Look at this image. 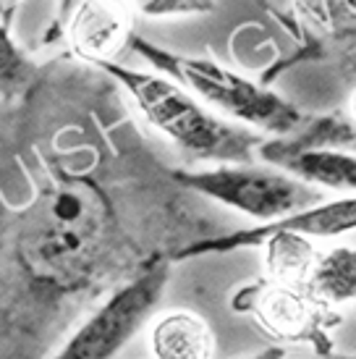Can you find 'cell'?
<instances>
[{
  "label": "cell",
  "mask_w": 356,
  "mask_h": 359,
  "mask_svg": "<svg viewBox=\"0 0 356 359\" xmlns=\"http://www.w3.org/2000/svg\"><path fill=\"white\" fill-rule=\"evenodd\" d=\"M113 81H118L137 102L142 116L152 129H158L178 150L202 163H254L262 144V134L238 126L218 116L205 102L194 97L178 81L158 71L131 69L118 60L100 63Z\"/></svg>",
  "instance_id": "cell-1"
},
{
  "label": "cell",
  "mask_w": 356,
  "mask_h": 359,
  "mask_svg": "<svg viewBox=\"0 0 356 359\" xmlns=\"http://www.w3.org/2000/svg\"><path fill=\"white\" fill-rule=\"evenodd\" d=\"M129 45L158 74L178 81L210 110H215L218 116L233 121L238 126H247L257 134L286 137L304 123L301 110L291 105L286 97L241 76L238 71L228 69L218 60L163 50L137 34L131 37Z\"/></svg>",
  "instance_id": "cell-2"
},
{
  "label": "cell",
  "mask_w": 356,
  "mask_h": 359,
  "mask_svg": "<svg viewBox=\"0 0 356 359\" xmlns=\"http://www.w3.org/2000/svg\"><path fill=\"white\" fill-rule=\"evenodd\" d=\"M173 179L207 200H215L247 218L259 220V226L325 200L322 189L270 163H218L212 168L176 170Z\"/></svg>",
  "instance_id": "cell-3"
},
{
  "label": "cell",
  "mask_w": 356,
  "mask_h": 359,
  "mask_svg": "<svg viewBox=\"0 0 356 359\" xmlns=\"http://www.w3.org/2000/svg\"><path fill=\"white\" fill-rule=\"evenodd\" d=\"M165 283V265H152L139 273L126 286L113 291L76 328V333H71V339L53 359H116L118 351L152 318V309L158 307Z\"/></svg>",
  "instance_id": "cell-4"
},
{
  "label": "cell",
  "mask_w": 356,
  "mask_h": 359,
  "mask_svg": "<svg viewBox=\"0 0 356 359\" xmlns=\"http://www.w3.org/2000/svg\"><path fill=\"white\" fill-rule=\"evenodd\" d=\"M134 16L129 0H81L63 24L66 45L92 66L116 60L134 37Z\"/></svg>",
  "instance_id": "cell-5"
},
{
  "label": "cell",
  "mask_w": 356,
  "mask_h": 359,
  "mask_svg": "<svg viewBox=\"0 0 356 359\" xmlns=\"http://www.w3.org/2000/svg\"><path fill=\"white\" fill-rule=\"evenodd\" d=\"M257 155L317 189L356 194V152L351 150L304 142H262Z\"/></svg>",
  "instance_id": "cell-6"
},
{
  "label": "cell",
  "mask_w": 356,
  "mask_h": 359,
  "mask_svg": "<svg viewBox=\"0 0 356 359\" xmlns=\"http://www.w3.org/2000/svg\"><path fill=\"white\" fill-rule=\"evenodd\" d=\"M252 312L259 325L280 341L309 339L327 309L317 304L304 286H283L270 283L259 289L252 302Z\"/></svg>",
  "instance_id": "cell-7"
},
{
  "label": "cell",
  "mask_w": 356,
  "mask_h": 359,
  "mask_svg": "<svg viewBox=\"0 0 356 359\" xmlns=\"http://www.w3.org/2000/svg\"><path fill=\"white\" fill-rule=\"evenodd\" d=\"M155 359H215V333L191 309H168L149 328Z\"/></svg>",
  "instance_id": "cell-8"
},
{
  "label": "cell",
  "mask_w": 356,
  "mask_h": 359,
  "mask_svg": "<svg viewBox=\"0 0 356 359\" xmlns=\"http://www.w3.org/2000/svg\"><path fill=\"white\" fill-rule=\"evenodd\" d=\"M304 289L325 309L356 302V247L338 244L327 252H320Z\"/></svg>",
  "instance_id": "cell-9"
},
{
  "label": "cell",
  "mask_w": 356,
  "mask_h": 359,
  "mask_svg": "<svg viewBox=\"0 0 356 359\" xmlns=\"http://www.w3.org/2000/svg\"><path fill=\"white\" fill-rule=\"evenodd\" d=\"M134 13L144 19H184L212 13L218 0H129Z\"/></svg>",
  "instance_id": "cell-10"
},
{
  "label": "cell",
  "mask_w": 356,
  "mask_h": 359,
  "mask_svg": "<svg viewBox=\"0 0 356 359\" xmlns=\"http://www.w3.org/2000/svg\"><path fill=\"white\" fill-rule=\"evenodd\" d=\"M24 69V58L16 50V45L8 34V24L0 19V79L6 76H19Z\"/></svg>",
  "instance_id": "cell-11"
},
{
  "label": "cell",
  "mask_w": 356,
  "mask_h": 359,
  "mask_svg": "<svg viewBox=\"0 0 356 359\" xmlns=\"http://www.w3.org/2000/svg\"><path fill=\"white\" fill-rule=\"evenodd\" d=\"M81 0H58V11H55V27L58 29H63V24H66V19H69V13L76 6H79Z\"/></svg>",
  "instance_id": "cell-12"
},
{
  "label": "cell",
  "mask_w": 356,
  "mask_h": 359,
  "mask_svg": "<svg viewBox=\"0 0 356 359\" xmlns=\"http://www.w3.org/2000/svg\"><path fill=\"white\" fill-rule=\"evenodd\" d=\"M283 349L280 346H273V349H265V351H257V354H252V357H244V359H283Z\"/></svg>",
  "instance_id": "cell-13"
},
{
  "label": "cell",
  "mask_w": 356,
  "mask_h": 359,
  "mask_svg": "<svg viewBox=\"0 0 356 359\" xmlns=\"http://www.w3.org/2000/svg\"><path fill=\"white\" fill-rule=\"evenodd\" d=\"M19 0H0V19L8 24L11 16H13V8H16Z\"/></svg>",
  "instance_id": "cell-14"
},
{
  "label": "cell",
  "mask_w": 356,
  "mask_h": 359,
  "mask_svg": "<svg viewBox=\"0 0 356 359\" xmlns=\"http://www.w3.org/2000/svg\"><path fill=\"white\" fill-rule=\"evenodd\" d=\"M351 113H354V118H356V92H354V97H351Z\"/></svg>",
  "instance_id": "cell-15"
},
{
  "label": "cell",
  "mask_w": 356,
  "mask_h": 359,
  "mask_svg": "<svg viewBox=\"0 0 356 359\" xmlns=\"http://www.w3.org/2000/svg\"><path fill=\"white\" fill-rule=\"evenodd\" d=\"M330 359H356V357H330Z\"/></svg>",
  "instance_id": "cell-16"
},
{
  "label": "cell",
  "mask_w": 356,
  "mask_h": 359,
  "mask_svg": "<svg viewBox=\"0 0 356 359\" xmlns=\"http://www.w3.org/2000/svg\"><path fill=\"white\" fill-rule=\"evenodd\" d=\"M283 359H301V357H283Z\"/></svg>",
  "instance_id": "cell-17"
}]
</instances>
